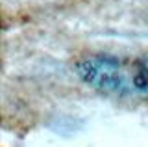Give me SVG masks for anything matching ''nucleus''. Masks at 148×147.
<instances>
[{
	"label": "nucleus",
	"mask_w": 148,
	"mask_h": 147,
	"mask_svg": "<svg viewBox=\"0 0 148 147\" xmlns=\"http://www.w3.org/2000/svg\"><path fill=\"white\" fill-rule=\"evenodd\" d=\"M78 76L89 84L91 88L109 95H126L132 93L133 82L128 78L124 63L113 56H91L82 60L76 65Z\"/></svg>",
	"instance_id": "obj_1"
},
{
	"label": "nucleus",
	"mask_w": 148,
	"mask_h": 147,
	"mask_svg": "<svg viewBox=\"0 0 148 147\" xmlns=\"http://www.w3.org/2000/svg\"><path fill=\"white\" fill-rule=\"evenodd\" d=\"M132 82H133V89L135 91H139V93H148V54L139 58L133 63Z\"/></svg>",
	"instance_id": "obj_2"
}]
</instances>
